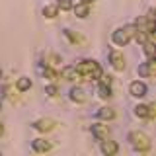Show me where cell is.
<instances>
[{
    "label": "cell",
    "instance_id": "obj_1",
    "mask_svg": "<svg viewBox=\"0 0 156 156\" xmlns=\"http://www.w3.org/2000/svg\"><path fill=\"white\" fill-rule=\"evenodd\" d=\"M74 70L78 72V76H82L84 80L101 76V66L98 65L96 61H82V62H78V65H74Z\"/></svg>",
    "mask_w": 156,
    "mask_h": 156
},
{
    "label": "cell",
    "instance_id": "obj_2",
    "mask_svg": "<svg viewBox=\"0 0 156 156\" xmlns=\"http://www.w3.org/2000/svg\"><path fill=\"white\" fill-rule=\"evenodd\" d=\"M129 140L133 143L135 150H139V152H146V150L150 148V140H148V136H146L144 133H139V131H135V133L129 135Z\"/></svg>",
    "mask_w": 156,
    "mask_h": 156
},
{
    "label": "cell",
    "instance_id": "obj_3",
    "mask_svg": "<svg viewBox=\"0 0 156 156\" xmlns=\"http://www.w3.org/2000/svg\"><path fill=\"white\" fill-rule=\"evenodd\" d=\"M135 31H136L135 26H127V27H123V29H117V31L113 33V41L117 43V45L125 47L127 43L131 41V37L135 35Z\"/></svg>",
    "mask_w": 156,
    "mask_h": 156
},
{
    "label": "cell",
    "instance_id": "obj_4",
    "mask_svg": "<svg viewBox=\"0 0 156 156\" xmlns=\"http://www.w3.org/2000/svg\"><path fill=\"white\" fill-rule=\"evenodd\" d=\"M135 115L143 117V119H152L154 117V105H136L135 107Z\"/></svg>",
    "mask_w": 156,
    "mask_h": 156
},
{
    "label": "cell",
    "instance_id": "obj_5",
    "mask_svg": "<svg viewBox=\"0 0 156 156\" xmlns=\"http://www.w3.org/2000/svg\"><path fill=\"white\" fill-rule=\"evenodd\" d=\"M109 61H111V65H113V68H117V70H123L125 68V58H123V55H121L119 51H111L109 53Z\"/></svg>",
    "mask_w": 156,
    "mask_h": 156
},
{
    "label": "cell",
    "instance_id": "obj_6",
    "mask_svg": "<svg viewBox=\"0 0 156 156\" xmlns=\"http://www.w3.org/2000/svg\"><path fill=\"white\" fill-rule=\"evenodd\" d=\"M92 133H94V136L98 140H104L109 136V131H107V127L105 125H100V123H96L94 127H92Z\"/></svg>",
    "mask_w": 156,
    "mask_h": 156
},
{
    "label": "cell",
    "instance_id": "obj_7",
    "mask_svg": "<svg viewBox=\"0 0 156 156\" xmlns=\"http://www.w3.org/2000/svg\"><path fill=\"white\" fill-rule=\"evenodd\" d=\"M129 90H131V96H135V98H143V96H146V86L143 84V82H133Z\"/></svg>",
    "mask_w": 156,
    "mask_h": 156
},
{
    "label": "cell",
    "instance_id": "obj_8",
    "mask_svg": "<svg viewBox=\"0 0 156 156\" xmlns=\"http://www.w3.org/2000/svg\"><path fill=\"white\" fill-rule=\"evenodd\" d=\"M154 66H156V62L150 58L148 62H144V65L139 66V74H140V76H152V74H154Z\"/></svg>",
    "mask_w": 156,
    "mask_h": 156
},
{
    "label": "cell",
    "instance_id": "obj_9",
    "mask_svg": "<svg viewBox=\"0 0 156 156\" xmlns=\"http://www.w3.org/2000/svg\"><path fill=\"white\" fill-rule=\"evenodd\" d=\"M53 125H55V123H53L51 119H39V121H35V123H33V129L45 133V131H51V129H53Z\"/></svg>",
    "mask_w": 156,
    "mask_h": 156
},
{
    "label": "cell",
    "instance_id": "obj_10",
    "mask_svg": "<svg viewBox=\"0 0 156 156\" xmlns=\"http://www.w3.org/2000/svg\"><path fill=\"white\" fill-rule=\"evenodd\" d=\"M101 152H104V154H115L117 152V144L113 143V140H101Z\"/></svg>",
    "mask_w": 156,
    "mask_h": 156
},
{
    "label": "cell",
    "instance_id": "obj_11",
    "mask_svg": "<svg viewBox=\"0 0 156 156\" xmlns=\"http://www.w3.org/2000/svg\"><path fill=\"white\" fill-rule=\"evenodd\" d=\"M49 148H51V144H49L47 140H43V139L33 140V150H35V152H47Z\"/></svg>",
    "mask_w": 156,
    "mask_h": 156
},
{
    "label": "cell",
    "instance_id": "obj_12",
    "mask_svg": "<svg viewBox=\"0 0 156 156\" xmlns=\"http://www.w3.org/2000/svg\"><path fill=\"white\" fill-rule=\"evenodd\" d=\"M70 100L72 101H78V104H84L86 96H84V92H82L80 88H72V90H70Z\"/></svg>",
    "mask_w": 156,
    "mask_h": 156
},
{
    "label": "cell",
    "instance_id": "obj_13",
    "mask_svg": "<svg viewBox=\"0 0 156 156\" xmlns=\"http://www.w3.org/2000/svg\"><path fill=\"white\" fill-rule=\"evenodd\" d=\"M98 117H101V119H113L115 113L109 107H100V109H98Z\"/></svg>",
    "mask_w": 156,
    "mask_h": 156
},
{
    "label": "cell",
    "instance_id": "obj_14",
    "mask_svg": "<svg viewBox=\"0 0 156 156\" xmlns=\"http://www.w3.org/2000/svg\"><path fill=\"white\" fill-rule=\"evenodd\" d=\"M62 76H65L66 80H74V78H78V72L74 70V66H66L65 70H62Z\"/></svg>",
    "mask_w": 156,
    "mask_h": 156
},
{
    "label": "cell",
    "instance_id": "obj_15",
    "mask_svg": "<svg viewBox=\"0 0 156 156\" xmlns=\"http://www.w3.org/2000/svg\"><path fill=\"white\" fill-rule=\"evenodd\" d=\"M29 88H31V80H29V78H20L18 80V90L20 92H26Z\"/></svg>",
    "mask_w": 156,
    "mask_h": 156
},
{
    "label": "cell",
    "instance_id": "obj_16",
    "mask_svg": "<svg viewBox=\"0 0 156 156\" xmlns=\"http://www.w3.org/2000/svg\"><path fill=\"white\" fill-rule=\"evenodd\" d=\"M74 14L78 18H86L88 16V4H78V6L74 8Z\"/></svg>",
    "mask_w": 156,
    "mask_h": 156
},
{
    "label": "cell",
    "instance_id": "obj_17",
    "mask_svg": "<svg viewBox=\"0 0 156 156\" xmlns=\"http://www.w3.org/2000/svg\"><path fill=\"white\" fill-rule=\"evenodd\" d=\"M57 6H45V8H43V16H45V18H55L57 16Z\"/></svg>",
    "mask_w": 156,
    "mask_h": 156
},
{
    "label": "cell",
    "instance_id": "obj_18",
    "mask_svg": "<svg viewBox=\"0 0 156 156\" xmlns=\"http://www.w3.org/2000/svg\"><path fill=\"white\" fill-rule=\"evenodd\" d=\"M109 96H111V90H109V86H104V84H101V86H100V98H104V100H107Z\"/></svg>",
    "mask_w": 156,
    "mask_h": 156
},
{
    "label": "cell",
    "instance_id": "obj_19",
    "mask_svg": "<svg viewBox=\"0 0 156 156\" xmlns=\"http://www.w3.org/2000/svg\"><path fill=\"white\" fill-rule=\"evenodd\" d=\"M57 8H61V10H70V8H72V2H70V0H58V2H57Z\"/></svg>",
    "mask_w": 156,
    "mask_h": 156
},
{
    "label": "cell",
    "instance_id": "obj_20",
    "mask_svg": "<svg viewBox=\"0 0 156 156\" xmlns=\"http://www.w3.org/2000/svg\"><path fill=\"white\" fill-rule=\"evenodd\" d=\"M144 53H146L150 58H152V55H154V45H152V43H146V41H144Z\"/></svg>",
    "mask_w": 156,
    "mask_h": 156
},
{
    "label": "cell",
    "instance_id": "obj_21",
    "mask_svg": "<svg viewBox=\"0 0 156 156\" xmlns=\"http://www.w3.org/2000/svg\"><path fill=\"white\" fill-rule=\"evenodd\" d=\"M43 74L49 76V78H53V80H55V78H58V74H57V72H53L51 68H43Z\"/></svg>",
    "mask_w": 156,
    "mask_h": 156
},
{
    "label": "cell",
    "instance_id": "obj_22",
    "mask_svg": "<svg viewBox=\"0 0 156 156\" xmlns=\"http://www.w3.org/2000/svg\"><path fill=\"white\" fill-rule=\"evenodd\" d=\"M45 94L47 96H57V86H47L45 88Z\"/></svg>",
    "mask_w": 156,
    "mask_h": 156
},
{
    "label": "cell",
    "instance_id": "obj_23",
    "mask_svg": "<svg viewBox=\"0 0 156 156\" xmlns=\"http://www.w3.org/2000/svg\"><path fill=\"white\" fill-rule=\"evenodd\" d=\"M65 33H66V35L70 37V39H72V41H74V43H80V41H82V37H80V35H74V33H72V31H65Z\"/></svg>",
    "mask_w": 156,
    "mask_h": 156
},
{
    "label": "cell",
    "instance_id": "obj_24",
    "mask_svg": "<svg viewBox=\"0 0 156 156\" xmlns=\"http://www.w3.org/2000/svg\"><path fill=\"white\" fill-rule=\"evenodd\" d=\"M101 78V84L104 86H111V76H100Z\"/></svg>",
    "mask_w": 156,
    "mask_h": 156
},
{
    "label": "cell",
    "instance_id": "obj_25",
    "mask_svg": "<svg viewBox=\"0 0 156 156\" xmlns=\"http://www.w3.org/2000/svg\"><path fill=\"white\" fill-rule=\"evenodd\" d=\"M80 2H82V4H92L94 0H80Z\"/></svg>",
    "mask_w": 156,
    "mask_h": 156
},
{
    "label": "cell",
    "instance_id": "obj_26",
    "mask_svg": "<svg viewBox=\"0 0 156 156\" xmlns=\"http://www.w3.org/2000/svg\"><path fill=\"white\" fill-rule=\"evenodd\" d=\"M2 131H4V127H2V125H0V135H2Z\"/></svg>",
    "mask_w": 156,
    "mask_h": 156
}]
</instances>
